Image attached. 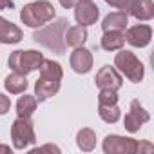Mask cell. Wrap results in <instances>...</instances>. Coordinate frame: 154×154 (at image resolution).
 <instances>
[{
    "label": "cell",
    "mask_w": 154,
    "mask_h": 154,
    "mask_svg": "<svg viewBox=\"0 0 154 154\" xmlns=\"http://www.w3.org/2000/svg\"><path fill=\"white\" fill-rule=\"evenodd\" d=\"M38 71H40V76L35 84V98L40 103V102L49 100L51 96H54L60 91V82H62L63 71L58 62L45 60V58L40 63Z\"/></svg>",
    "instance_id": "cell-1"
},
{
    "label": "cell",
    "mask_w": 154,
    "mask_h": 154,
    "mask_svg": "<svg viewBox=\"0 0 154 154\" xmlns=\"http://www.w3.org/2000/svg\"><path fill=\"white\" fill-rule=\"evenodd\" d=\"M123 35H125V42L131 44L132 47H145V45L150 44L152 27L147 26V24H138V26L127 27L123 31Z\"/></svg>",
    "instance_id": "cell-11"
},
{
    "label": "cell",
    "mask_w": 154,
    "mask_h": 154,
    "mask_svg": "<svg viewBox=\"0 0 154 154\" xmlns=\"http://www.w3.org/2000/svg\"><path fill=\"white\" fill-rule=\"evenodd\" d=\"M4 87L9 94H22L26 93L27 89V80H26V74H20V72H11L6 76L4 80Z\"/></svg>",
    "instance_id": "cell-18"
},
{
    "label": "cell",
    "mask_w": 154,
    "mask_h": 154,
    "mask_svg": "<svg viewBox=\"0 0 154 154\" xmlns=\"http://www.w3.org/2000/svg\"><path fill=\"white\" fill-rule=\"evenodd\" d=\"M96 85L100 89H112V91H118L122 89L123 85V78L122 74L118 72V69L111 67V65H103L98 72H96V78H94Z\"/></svg>",
    "instance_id": "cell-10"
},
{
    "label": "cell",
    "mask_w": 154,
    "mask_h": 154,
    "mask_svg": "<svg viewBox=\"0 0 154 154\" xmlns=\"http://www.w3.org/2000/svg\"><path fill=\"white\" fill-rule=\"evenodd\" d=\"M36 105H38V102H36L35 96H31V94H24V96H20L18 102H17V114H18V116L31 118L33 112L36 111Z\"/></svg>",
    "instance_id": "cell-20"
},
{
    "label": "cell",
    "mask_w": 154,
    "mask_h": 154,
    "mask_svg": "<svg viewBox=\"0 0 154 154\" xmlns=\"http://www.w3.org/2000/svg\"><path fill=\"white\" fill-rule=\"evenodd\" d=\"M71 67L74 72L78 74H87L91 69H93V53L89 49H85L84 45L82 47H74V51L71 53Z\"/></svg>",
    "instance_id": "cell-12"
},
{
    "label": "cell",
    "mask_w": 154,
    "mask_h": 154,
    "mask_svg": "<svg viewBox=\"0 0 154 154\" xmlns=\"http://www.w3.org/2000/svg\"><path fill=\"white\" fill-rule=\"evenodd\" d=\"M56 11L54 6L47 0H38V2H31L26 4L20 11V20L22 24H26L27 27H42L47 22H51L54 18Z\"/></svg>",
    "instance_id": "cell-3"
},
{
    "label": "cell",
    "mask_w": 154,
    "mask_h": 154,
    "mask_svg": "<svg viewBox=\"0 0 154 154\" xmlns=\"http://www.w3.org/2000/svg\"><path fill=\"white\" fill-rule=\"evenodd\" d=\"M44 62V54L35 51V49H27V51H13L9 54L8 60V67L13 69L15 72L20 74H29L33 71H36L40 67V63Z\"/></svg>",
    "instance_id": "cell-5"
},
{
    "label": "cell",
    "mask_w": 154,
    "mask_h": 154,
    "mask_svg": "<svg viewBox=\"0 0 154 154\" xmlns=\"http://www.w3.org/2000/svg\"><path fill=\"white\" fill-rule=\"evenodd\" d=\"M42 150H54V152H60V149H58V147H54V145H44V147H38V149H33V150H31V154H36V152H42Z\"/></svg>",
    "instance_id": "cell-25"
},
{
    "label": "cell",
    "mask_w": 154,
    "mask_h": 154,
    "mask_svg": "<svg viewBox=\"0 0 154 154\" xmlns=\"http://www.w3.org/2000/svg\"><path fill=\"white\" fill-rule=\"evenodd\" d=\"M149 120H150V116L143 109V105L140 103V100H132L131 102V107H129V112L123 118V127L129 132H138L141 129V125L147 123Z\"/></svg>",
    "instance_id": "cell-8"
},
{
    "label": "cell",
    "mask_w": 154,
    "mask_h": 154,
    "mask_svg": "<svg viewBox=\"0 0 154 154\" xmlns=\"http://www.w3.org/2000/svg\"><path fill=\"white\" fill-rule=\"evenodd\" d=\"M76 145H78V149L84 150V152H91L96 147V132L93 129H89V127L80 129L78 134H76Z\"/></svg>",
    "instance_id": "cell-19"
},
{
    "label": "cell",
    "mask_w": 154,
    "mask_h": 154,
    "mask_svg": "<svg viewBox=\"0 0 154 154\" xmlns=\"http://www.w3.org/2000/svg\"><path fill=\"white\" fill-rule=\"evenodd\" d=\"M114 67L125 76L127 80H131L134 84H140L143 80V74H145L143 63L131 51L120 49V53H116V56H114Z\"/></svg>",
    "instance_id": "cell-4"
},
{
    "label": "cell",
    "mask_w": 154,
    "mask_h": 154,
    "mask_svg": "<svg viewBox=\"0 0 154 154\" xmlns=\"http://www.w3.org/2000/svg\"><path fill=\"white\" fill-rule=\"evenodd\" d=\"M112 103H118V93L112 89H100L98 105H112Z\"/></svg>",
    "instance_id": "cell-22"
},
{
    "label": "cell",
    "mask_w": 154,
    "mask_h": 154,
    "mask_svg": "<svg viewBox=\"0 0 154 154\" xmlns=\"http://www.w3.org/2000/svg\"><path fill=\"white\" fill-rule=\"evenodd\" d=\"M138 140L123 138L118 134H109L103 140V152L105 154H136L138 152Z\"/></svg>",
    "instance_id": "cell-7"
},
{
    "label": "cell",
    "mask_w": 154,
    "mask_h": 154,
    "mask_svg": "<svg viewBox=\"0 0 154 154\" xmlns=\"http://www.w3.org/2000/svg\"><path fill=\"white\" fill-rule=\"evenodd\" d=\"M9 107H11V100L0 93V116H4L6 112H9Z\"/></svg>",
    "instance_id": "cell-24"
},
{
    "label": "cell",
    "mask_w": 154,
    "mask_h": 154,
    "mask_svg": "<svg viewBox=\"0 0 154 154\" xmlns=\"http://www.w3.org/2000/svg\"><path fill=\"white\" fill-rule=\"evenodd\" d=\"M0 152H9V154H11V149L6 147V145H0Z\"/></svg>",
    "instance_id": "cell-28"
},
{
    "label": "cell",
    "mask_w": 154,
    "mask_h": 154,
    "mask_svg": "<svg viewBox=\"0 0 154 154\" xmlns=\"http://www.w3.org/2000/svg\"><path fill=\"white\" fill-rule=\"evenodd\" d=\"M98 17H100V9L93 0H80L74 6V20L78 26L89 27V26L96 24Z\"/></svg>",
    "instance_id": "cell-9"
},
{
    "label": "cell",
    "mask_w": 154,
    "mask_h": 154,
    "mask_svg": "<svg viewBox=\"0 0 154 154\" xmlns=\"http://www.w3.org/2000/svg\"><path fill=\"white\" fill-rule=\"evenodd\" d=\"M15 2L13 0H0V9H13Z\"/></svg>",
    "instance_id": "cell-27"
},
{
    "label": "cell",
    "mask_w": 154,
    "mask_h": 154,
    "mask_svg": "<svg viewBox=\"0 0 154 154\" xmlns=\"http://www.w3.org/2000/svg\"><path fill=\"white\" fill-rule=\"evenodd\" d=\"M100 45H102L103 51H120L125 45V35H123V31H103Z\"/></svg>",
    "instance_id": "cell-17"
},
{
    "label": "cell",
    "mask_w": 154,
    "mask_h": 154,
    "mask_svg": "<svg viewBox=\"0 0 154 154\" xmlns=\"http://www.w3.org/2000/svg\"><path fill=\"white\" fill-rule=\"evenodd\" d=\"M67 18H56L53 24H47V26H42L38 27V31L33 33V40L36 44H40L42 47L56 53V54H63L65 53V40H63V35H65V29L69 27L67 26Z\"/></svg>",
    "instance_id": "cell-2"
},
{
    "label": "cell",
    "mask_w": 154,
    "mask_h": 154,
    "mask_svg": "<svg viewBox=\"0 0 154 154\" xmlns=\"http://www.w3.org/2000/svg\"><path fill=\"white\" fill-rule=\"evenodd\" d=\"M98 114H100V118L105 123H116L120 120V116H122L118 103H112V105H98Z\"/></svg>",
    "instance_id": "cell-21"
},
{
    "label": "cell",
    "mask_w": 154,
    "mask_h": 154,
    "mask_svg": "<svg viewBox=\"0 0 154 154\" xmlns=\"http://www.w3.org/2000/svg\"><path fill=\"white\" fill-rule=\"evenodd\" d=\"M11 140H13V147L17 150H24L29 145H33L36 141L33 120L26 118V116H18L11 125Z\"/></svg>",
    "instance_id": "cell-6"
},
{
    "label": "cell",
    "mask_w": 154,
    "mask_h": 154,
    "mask_svg": "<svg viewBox=\"0 0 154 154\" xmlns=\"http://www.w3.org/2000/svg\"><path fill=\"white\" fill-rule=\"evenodd\" d=\"M127 24H129V15L125 11H114L103 18L102 29L103 31H125Z\"/></svg>",
    "instance_id": "cell-15"
},
{
    "label": "cell",
    "mask_w": 154,
    "mask_h": 154,
    "mask_svg": "<svg viewBox=\"0 0 154 154\" xmlns=\"http://www.w3.org/2000/svg\"><path fill=\"white\" fill-rule=\"evenodd\" d=\"M127 15L134 17L136 20H152L154 18V4L152 0H132L127 8Z\"/></svg>",
    "instance_id": "cell-14"
},
{
    "label": "cell",
    "mask_w": 154,
    "mask_h": 154,
    "mask_svg": "<svg viewBox=\"0 0 154 154\" xmlns=\"http://www.w3.org/2000/svg\"><path fill=\"white\" fill-rule=\"evenodd\" d=\"M58 2H60V6H62V8H65V9H71V8H74L76 4H78L80 0H58Z\"/></svg>",
    "instance_id": "cell-26"
},
{
    "label": "cell",
    "mask_w": 154,
    "mask_h": 154,
    "mask_svg": "<svg viewBox=\"0 0 154 154\" xmlns=\"http://www.w3.org/2000/svg\"><path fill=\"white\" fill-rule=\"evenodd\" d=\"M87 27L84 26H72V27H67L65 29V35H63V40H65V45L69 47H82L85 42H87Z\"/></svg>",
    "instance_id": "cell-16"
},
{
    "label": "cell",
    "mask_w": 154,
    "mask_h": 154,
    "mask_svg": "<svg viewBox=\"0 0 154 154\" xmlns=\"http://www.w3.org/2000/svg\"><path fill=\"white\" fill-rule=\"evenodd\" d=\"M24 38V33L18 26L9 22L8 18L0 17V44H18Z\"/></svg>",
    "instance_id": "cell-13"
},
{
    "label": "cell",
    "mask_w": 154,
    "mask_h": 154,
    "mask_svg": "<svg viewBox=\"0 0 154 154\" xmlns=\"http://www.w3.org/2000/svg\"><path fill=\"white\" fill-rule=\"evenodd\" d=\"M105 2H107L109 6H112V8H116V9H122V11L127 13V8L131 6L132 0H105Z\"/></svg>",
    "instance_id": "cell-23"
}]
</instances>
